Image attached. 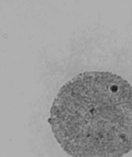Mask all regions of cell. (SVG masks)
Returning a JSON list of instances; mask_svg holds the SVG:
<instances>
[{
    "instance_id": "cell-1",
    "label": "cell",
    "mask_w": 132,
    "mask_h": 157,
    "mask_svg": "<svg viewBox=\"0 0 132 157\" xmlns=\"http://www.w3.org/2000/svg\"><path fill=\"white\" fill-rule=\"evenodd\" d=\"M48 123L72 157H123L132 150V85L109 71H86L65 83Z\"/></svg>"
}]
</instances>
